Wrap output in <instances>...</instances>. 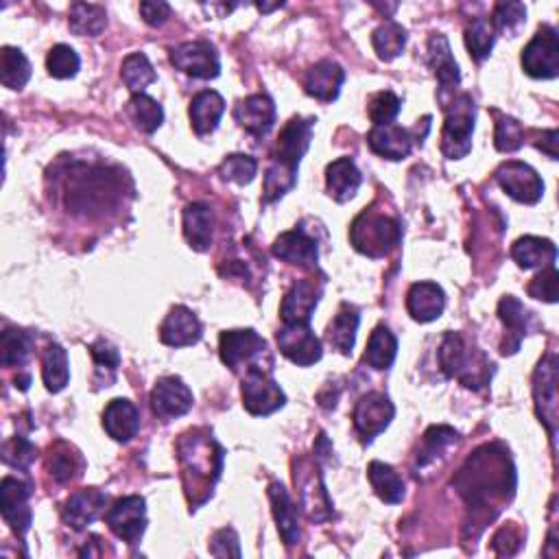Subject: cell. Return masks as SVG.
<instances>
[{
	"label": "cell",
	"instance_id": "1",
	"mask_svg": "<svg viewBox=\"0 0 559 559\" xmlns=\"http://www.w3.org/2000/svg\"><path fill=\"white\" fill-rule=\"evenodd\" d=\"M453 485L470 509L492 520L501 505L514 496L516 470L505 448L483 446L466 461Z\"/></svg>",
	"mask_w": 559,
	"mask_h": 559
},
{
	"label": "cell",
	"instance_id": "2",
	"mask_svg": "<svg viewBox=\"0 0 559 559\" xmlns=\"http://www.w3.org/2000/svg\"><path fill=\"white\" fill-rule=\"evenodd\" d=\"M186 496L193 507L204 505L221 477L223 450L208 431H190L177 444Z\"/></svg>",
	"mask_w": 559,
	"mask_h": 559
},
{
	"label": "cell",
	"instance_id": "3",
	"mask_svg": "<svg viewBox=\"0 0 559 559\" xmlns=\"http://www.w3.org/2000/svg\"><path fill=\"white\" fill-rule=\"evenodd\" d=\"M313 118H302L295 116L284 125L282 134L278 138L276 153H273L271 166L265 177V201L273 204V201L282 199L297 182V169L304 153L311 147L313 138Z\"/></svg>",
	"mask_w": 559,
	"mask_h": 559
},
{
	"label": "cell",
	"instance_id": "4",
	"mask_svg": "<svg viewBox=\"0 0 559 559\" xmlns=\"http://www.w3.org/2000/svg\"><path fill=\"white\" fill-rule=\"evenodd\" d=\"M439 363L446 376L457 378L463 387L481 389L490 385L492 363L479 350L470 348L457 332H448L439 348Z\"/></svg>",
	"mask_w": 559,
	"mask_h": 559
},
{
	"label": "cell",
	"instance_id": "5",
	"mask_svg": "<svg viewBox=\"0 0 559 559\" xmlns=\"http://www.w3.org/2000/svg\"><path fill=\"white\" fill-rule=\"evenodd\" d=\"M350 239L356 252L370 258H383L391 249L398 247L402 239V230L394 217L370 208L363 210L359 217L354 219Z\"/></svg>",
	"mask_w": 559,
	"mask_h": 559
},
{
	"label": "cell",
	"instance_id": "6",
	"mask_svg": "<svg viewBox=\"0 0 559 559\" xmlns=\"http://www.w3.org/2000/svg\"><path fill=\"white\" fill-rule=\"evenodd\" d=\"M446 123L442 134V153L448 160L466 158L472 149V134H474V118H477V105L470 94H457L444 103Z\"/></svg>",
	"mask_w": 559,
	"mask_h": 559
},
{
	"label": "cell",
	"instance_id": "7",
	"mask_svg": "<svg viewBox=\"0 0 559 559\" xmlns=\"http://www.w3.org/2000/svg\"><path fill=\"white\" fill-rule=\"evenodd\" d=\"M219 352H221V361L228 365L232 372H239V370L247 372V370H254V367L271 372V367H265L260 363L263 361V356H269L267 341L252 328L225 330L219 341Z\"/></svg>",
	"mask_w": 559,
	"mask_h": 559
},
{
	"label": "cell",
	"instance_id": "8",
	"mask_svg": "<svg viewBox=\"0 0 559 559\" xmlns=\"http://www.w3.org/2000/svg\"><path fill=\"white\" fill-rule=\"evenodd\" d=\"M287 396L280 389L276 380L271 378V372L247 370L243 376V407L252 415H271L284 407Z\"/></svg>",
	"mask_w": 559,
	"mask_h": 559
},
{
	"label": "cell",
	"instance_id": "9",
	"mask_svg": "<svg viewBox=\"0 0 559 559\" xmlns=\"http://www.w3.org/2000/svg\"><path fill=\"white\" fill-rule=\"evenodd\" d=\"M522 68L533 79H555L559 75L557 31L544 25L522 51Z\"/></svg>",
	"mask_w": 559,
	"mask_h": 559
},
{
	"label": "cell",
	"instance_id": "10",
	"mask_svg": "<svg viewBox=\"0 0 559 559\" xmlns=\"http://www.w3.org/2000/svg\"><path fill=\"white\" fill-rule=\"evenodd\" d=\"M110 531L127 544H138L147 529V503L142 496H125L105 514Z\"/></svg>",
	"mask_w": 559,
	"mask_h": 559
},
{
	"label": "cell",
	"instance_id": "11",
	"mask_svg": "<svg viewBox=\"0 0 559 559\" xmlns=\"http://www.w3.org/2000/svg\"><path fill=\"white\" fill-rule=\"evenodd\" d=\"M171 64L195 79H214L221 73L219 53L206 40L177 44L171 49Z\"/></svg>",
	"mask_w": 559,
	"mask_h": 559
},
{
	"label": "cell",
	"instance_id": "12",
	"mask_svg": "<svg viewBox=\"0 0 559 559\" xmlns=\"http://www.w3.org/2000/svg\"><path fill=\"white\" fill-rule=\"evenodd\" d=\"M496 182L501 184L505 193L511 199H516L518 204H527V206L538 204L544 193V184L540 180V175L535 173L529 164L518 160H509L498 166Z\"/></svg>",
	"mask_w": 559,
	"mask_h": 559
},
{
	"label": "cell",
	"instance_id": "13",
	"mask_svg": "<svg viewBox=\"0 0 559 559\" xmlns=\"http://www.w3.org/2000/svg\"><path fill=\"white\" fill-rule=\"evenodd\" d=\"M396 415V407L385 394H367L361 398L354 409V428L361 435L363 442L370 444L374 437H378L391 424Z\"/></svg>",
	"mask_w": 559,
	"mask_h": 559
},
{
	"label": "cell",
	"instance_id": "14",
	"mask_svg": "<svg viewBox=\"0 0 559 559\" xmlns=\"http://www.w3.org/2000/svg\"><path fill=\"white\" fill-rule=\"evenodd\" d=\"M278 348L295 365H315L324 350H321V341L315 337V332L308 324H284L278 330Z\"/></svg>",
	"mask_w": 559,
	"mask_h": 559
},
{
	"label": "cell",
	"instance_id": "15",
	"mask_svg": "<svg viewBox=\"0 0 559 559\" xmlns=\"http://www.w3.org/2000/svg\"><path fill=\"white\" fill-rule=\"evenodd\" d=\"M193 391H190L182 378L164 376L151 391V409L160 420L182 418L193 409Z\"/></svg>",
	"mask_w": 559,
	"mask_h": 559
},
{
	"label": "cell",
	"instance_id": "16",
	"mask_svg": "<svg viewBox=\"0 0 559 559\" xmlns=\"http://www.w3.org/2000/svg\"><path fill=\"white\" fill-rule=\"evenodd\" d=\"M533 394H535V407H538L540 422L549 428V435L555 444V428H557V363L555 356L549 354L538 365L533 380Z\"/></svg>",
	"mask_w": 559,
	"mask_h": 559
},
{
	"label": "cell",
	"instance_id": "17",
	"mask_svg": "<svg viewBox=\"0 0 559 559\" xmlns=\"http://www.w3.org/2000/svg\"><path fill=\"white\" fill-rule=\"evenodd\" d=\"M31 485L16 477H5L0 483V503H3V518L18 535H25L31 527Z\"/></svg>",
	"mask_w": 559,
	"mask_h": 559
},
{
	"label": "cell",
	"instance_id": "18",
	"mask_svg": "<svg viewBox=\"0 0 559 559\" xmlns=\"http://www.w3.org/2000/svg\"><path fill=\"white\" fill-rule=\"evenodd\" d=\"M428 64H431L433 73L439 81V103H444L448 94L455 97V88L461 83V73L459 64L455 62L453 51H450V44L446 40V35L433 33L428 38Z\"/></svg>",
	"mask_w": 559,
	"mask_h": 559
},
{
	"label": "cell",
	"instance_id": "19",
	"mask_svg": "<svg viewBox=\"0 0 559 559\" xmlns=\"http://www.w3.org/2000/svg\"><path fill=\"white\" fill-rule=\"evenodd\" d=\"M321 297V282H315V278H304L295 282L291 291L284 295L280 315L284 324H308L313 317L315 306L319 304Z\"/></svg>",
	"mask_w": 559,
	"mask_h": 559
},
{
	"label": "cell",
	"instance_id": "20",
	"mask_svg": "<svg viewBox=\"0 0 559 559\" xmlns=\"http://www.w3.org/2000/svg\"><path fill=\"white\" fill-rule=\"evenodd\" d=\"M201 335H204V328H201L199 317L186 306H173L160 326V339L171 348L195 346Z\"/></svg>",
	"mask_w": 559,
	"mask_h": 559
},
{
	"label": "cell",
	"instance_id": "21",
	"mask_svg": "<svg viewBox=\"0 0 559 559\" xmlns=\"http://www.w3.org/2000/svg\"><path fill=\"white\" fill-rule=\"evenodd\" d=\"M273 256L300 269L315 271L319 260V249H317V241L311 239L304 230H293L278 236L276 243H273Z\"/></svg>",
	"mask_w": 559,
	"mask_h": 559
},
{
	"label": "cell",
	"instance_id": "22",
	"mask_svg": "<svg viewBox=\"0 0 559 559\" xmlns=\"http://www.w3.org/2000/svg\"><path fill=\"white\" fill-rule=\"evenodd\" d=\"M234 121L252 136H265L276 125V105L267 94H252L236 105Z\"/></svg>",
	"mask_w": 559,
	"mask_h": 559
},
{
	"label": "cell",
	"instance_id": "23",
	"mask_svg": "<svg viewBox=\"0 0 559 559\" xmlns=\"http://www.w3.org/2000/svg\"><path fill=\"white\" fill-rule=\"evenodd\" d=\"M105 503H107V496L101 490H97V487L79 490L68 498L62 509L64 522L75 531H83L101 516Z\"/></svg>",
	"mask_w": 559,
	"mask_h": 559
},
{
	"label": "cell",
	"instance_id": "24",
	"mask_svg": "<svg viewBox=\"0 0 559 559\" xmlns=\"http://www.w3.org/2000/svg\"><path fill=\"white\" fill-rule=\"evenodd\" d=\"M407 308L415 321L428 324V321L442 317L446 308V293L435 282H415L407 293Z\"/></svg>",
	"mask_w": 559,
	"mask_h": 559
},
{
	"label": "cell",
	"instance_id": "25",
	"mask_svg": "<svg viewBox=\"0 0 559 559\" xmlns=\"http://www.w3.org/2000/svg\"><path fill=\"white\" fill-rule=\"evenodd\" d=\"M367 145L380 158L387 160H404L413 149V136L409 129L400 125H374V129L367 134Z\"/></svg>",
	"mask_w": 559,
	"mask_h": 559
},
{
	"label": "cell",
	"instance_id": "26",
	"mask_svg": "<svg viewBox=\"0 0 559 559\" xmlns=\"http://www.w3.org/2000/svg\"><path fill=\"white\" fill-rule=\"evenodd\" d=\"M498 317L505 324L507 330V339L503 343V354H516L522 339L529 332V321H531V313L525 308L518 297L514 295H505L501 304H498Z\"/></svg>",
	"mask_w": 559,
	"mask_h": 559
},
{
	"label": "cell",
	"instance_id": "27",
	"mask_svg": "<svg viewBox=\"0 0 559 559\" xmlns=\"http://www.w3.org/2000/svg\"><path fill=\"white\" fill-rule=\"evenodd\" d=\"M343 81H346V73H343V68L326 59V62H319L308 70L306 79H304V90L317 101L332 103L339 97Z\"/></svg>",
	"mask_w": 559,
	"mask_h": 559
},
{
	"label": "cell",
	"instance_id": "28",
	"mask_svg": "<svg viewBox=\"0 0 559 559\" xmlns=\"http://www.w3.org/2000/svg\"><path fill=\"white\" fill-rule=\"evenodd\" d=\"M103 428L116 442H129L140 431V413L129 400L116 398L103 411Z\"/></svg>",
	"mask_w": 559,
	"mask_h": 559
},
{
	"label": "cell",
	"instance_id": "29",
	"mask_svg": "<svg viewBox=\"0 0 559 559\" xmlns=\"http://www.w3.org/2000/svg\"><path fill=\"white\" fill-rule=\"evenodd\" d=\"M361 171L356 169V164L350 158H339L335 162L328 164L326 169V186L328 195L339 201V204H346L361 188Z\"/></svg>",
	"mask_w": 559,
	"mask_h": 559
},
{
	"label": "cell",
	"instance_id": "30",
	"mask_svg": "<svg viewBox=\"0 0 559 559\" xmlns=\"http://www.w3.org/2000/svg\"><path fill=\"white\" fill-rule=\"evenodd\" d=\"M269 498L273 505V516L278 522V531L282 535V540L287 546H295L302 540V529L300 522H297V509L291 503L289 492L284 490L282 483H271L269 485Z\"/></svg>",
	"mask_w": 559,
	"mask_h": 559
},
{
	"label": "cell",
	"instance_id": "31",
	"mask_svg": "<svg viewBox=\"0 0 559 559\" xmlns=\"http://www.w3.org/2000/svg\"><path fill=\"white\" fill-rule=\"evenodd\" d=\"M225 112V101L219 92L204 90L190 103V123L199 136H208L219 127L221 116Z\"/></svg>",
	"mask_w": 559,
	"mask_h": 559
},
{
	"label": "cell",
	"instance_id": "32",
	"mask_svg": "<svg viewBox=\"0 0 559 559\" xmlns=\"http://www.w3.org/2000/svg\"><path fill=\"white\" fill-rule=\"evenodd\" d=\"M511 258L516 260L522 269H535V267H549L555 265L557 260V247L540 239V236H522L511 247Z\"/></svg>",
	"mask_w": 559,
	"mask_h": 559
},
{
	"label": "cell",
	"instance_id": "33",
	"mask_svg": "<svg viewBox=\"0 0 559 559\" xmlns=\"http://www.w3.org/2000/svg\"><path fill=\"white\" fill-rule=\"evenodd\" d=\"M212 210L206 204H190L184 210V236L195 252H208L212 245Z\"/></svg>",
	"mask_w": 559,
	"mask_h": 559
},
{
	"label": "cell",
	"instance_id": "34",
	"mask_svg": "<svg viewBox=\"0 0 559 559\" xmlns=\"http://www.w3.org/2000/svg\"><path fill=\"white\" fill-rule=\"evenodd\" d=\"M359 311L350 304H341L337 317L330 321L328 326V341L330 346L339 350L341 354H352L356 343V330H359Z\"/></svg>",
	"mask_w": 559,
	"mask_h": 559
},
{
	"label": "cell",
	"instance_id": "35",
	"mask_svg": "<svg viewBox=\"0 0 559 559\" xmlns=\"http://www.w3.org/2000/svg\"><path fill=\"white\" fill-rule=\"evenodd\" d=\"M367 479H370L376 496L387 505H398L404 498V483L398 477V472L387 466V463L372 461L367 468Z\"/></svg>",
	"mask_w": 559,
	"mask_h": 559
},
{
	"label": "cell",
	"instance_id": "36",
	"mask_svg": "<svg viewBox=\"0 0 559 559\" xmlns=\"http://www.w3.org/2000/svg\"><path fill=\"white\" fill-rule=\"evenodd\" d=\"M398 354V339L394 337L387 326H378L370 341H367V350H365V363L374 367V370H389L391 365L396 361Z\"/></svg>",
	"mask_w": 559,
	"mask_h": 559
},
{
	"label": "cell",
	"instance_id": "37",
	"mask_svg": "<svg viewBox=\"0 0 559 559\" xmlns=\"http://www.w3.org/2000/svg\"><path fill=\"white\" fill-rule=\"evenodd\" d=\"M31 79V64L20 49L5 46L0 51V81L9 90H22Z\"/></svg>",
	"mask_w": 559,
	"mask_h": 559
},
{
	"label": "cell",
	"instance_id": "38",
	"mask_svg": "<svg viewBox=\"0 0 559 559\" xmlns=\"http://www.w3.org/2000/svg\"><path fill=\"white\" fill-rule=\"evenodd\" d=\"M127 116L140 132L153 134L158 132V127L164 121V110L156 99L149 97V94H134L127 103Z\"/></svg>",
	"mask_w": 559,
	"mask_h": 559
},
{
	"label": "cell",
	"instance_id": "39",
	"mask_svg": "<svg viewBox=\"0 0 559 559\" xmlns=\"http://www.w3.org/2000/svg\"><path fill=\"white\" fill-rule=\"evenodd\" d=\"M33 335L20 328H7L0 337V363L3 367H22L31 356Z\"/></svg>",
	"mask_w": 559,
	"mask_h": 559
},
{
	"label": "cell",
	"instance_id": "40",
	"mask_svg": "<svg viewBox=\"0 0 559 559\" xmlns=\"http://www.w3.org/2000/svg\"><path fill=\"white\" fill-rule=\"evenodd\" d=\"M42 378L51 394H59L68 385V354L59 343H51L42 354Z\"/></svg>",
	"mask_w": 559,
	"mask_h": 559
},
{
	"label": "cell",
	"instance_id": "41",
	"mask_svg": "<svg viewBox=\"0 0 559 559\" xmlns=\"http://www.w3.org/2000/svg\"><path fill=\"white\" fill-rule=\"evenodd\" d=\"M81 470H83V459L73 446H68L66 442H57L51 448L49 472L57 483H68L81 477Z\"/></svg>",
	"mask_w": 559,
	"mask_h": 559
},
{
	"label": "cell",
	"instance_id": "42",
	"mask_svg": "<svg viewBox=\"0 0 559 559\" xmlns=\"http://www.w3.org/2000/svg\"><path fill=\"white\" fill-rule=\"evenodd\" d=\"M70 31L77 35H90L97 38L107 27V14L101 5L75 3L70 7Z\"/></svg>",
	"mask_w": 559,
	"mask_h": 559
},
{
	"label": "cell",
	"instance_id": "43",
	"mask_svg": "<svg viewBox=\"0 0 559 559\" xmlns=\"http://www.w3.org/2000/svg\"><path fill=\"white\" fill-rule=\"evenodd\" d=\"M372 44L383 62H391V59H396L404 51V46H407V29H402L394 20H387L385 25H380L372 33Z\"/></svg>",
	"mask_w": 559,
	"mask_h": 559
},
{
	"label": "cell",
	"instance_id": "44",
	"mask_svg": "<svg viewBox=\"0 0 559 559\" xmlns=\"http://www.w3.org/2000/svg\"><path fill=\"white\" fill-rule=\"evenodd\" d=\"M121 77L125 81V86L132 90L134 94H145V88L149 83L156 81V70H153L149 57L145 53H132L125 57Z\"/></svg>",
	"mask_w": 559,
	"mask_h": 559
},
{
	"label": "cell",
	"instance_id": "45",
	"mask_svg": "<svg viewBox=\"0 0 559 559\" xmlns=\"http://www.w3.org/2000/svg\"><path fill=\"white\" fill-rule=\"evenodd\" d=\"M527 22V7L522 3H498L494 7L492 16V29L494 33L509 35L516 38Z\"/></svg>",
	"mask_w": 559,
	"mask_h": 559
},
{
	"label": "cell",
	"instance_id": "46",
	"mask_svg": "<svg viewBox=\"0 0 559 559\" xmlns=\"http://www.w3.org/2000/svg\"><path fill=\"white\" fill-rule=\"evenodd\" d=\"M459 442V433L455 428L450 426H431L424 435V448L422 453L418 455V466H426V463L435 461V457H439L448 450L450 446H455Z\"/></svg>",
	"mask_w": 559,
	"mask_h": 559
},
{
	"label": "cell",
	"instance_id": "47",
	"mask_svg": "<svg viewBox=\"0 0 559 559\" xmlns=\"http://www.w3.org/2000/svg\"><path fill=\"white\" fill-rule=\"evenodd\" d=\"M494 42H496V35L490 22L485 18H474L472 25L466 29V46L470 55L477 59V62H483V59L490 57Z\"/></svg>",
	"mask_w": 559,
	"mask_h": 559
},
{
	"label": "cell",
	"instance_id": "48",
	"mask_svg": "<svg viewBox=\"0 0 559 559\" xmlns=\"http://www.w3.org/2000/svg\"><path fill=\"white\" fill-rule=\"evenodd\" d=\"M79 55L68 44H57L46 57V70L55 79H70L79 73Z\"/></svg>",
	"mask_w": 559,
	"mask_h": 559
},
{
	"label": "cell",
	"instance_id": "49",
	"mask_svg": "<svg viewBox=\"0 0 559 559\" xmlns=\"http://www.w3.org/2000/svg\"><path fill=\"white\" fill-rule=\"evenodd\" d=\"M525 145V129L511 116L496 112V149L503 153L518 151Z\"/></svg>",
	"mask_w": 559,
	"mask_h": 559
},
{
	"label": "cell",
	"instance_id": "50",
	"mask_svg": "<svg viewBox=\"0 0 559 559\" xmlns=\"http://www.w3.org/2000/svg\"><path fill=\"white\" fill-rule=\"evenodd\" d=\"M219 171L225 180L245 186L256 177L258 162L252 156H241V153H234V156H228L223 160Z\"/></svg>",
	"mask_w": 559,
	"mask_h": 559
},
{
	"label": "cell",
	"instance_id": "51",
	"mask_svg": "<svg viewBox=\"0 0 559 559\" xmlns=\"http://www.w3.org/2000/svg\"><path fill=\"white\" fill-rule=\"evenodd\" d=\"M35 457H38V448L27 437H14L3 446V461L16 470H29Z\"/></svg>",
	"mask_w": 559,
	"mask_h": 559
},
{
	"label": "cell",
	"instance_id": "52",
	"mask_svg": "<svg viewBox=\"0 0 559 559\" xmlns=\"http://www.w3.org/2000/svg\"><path fill=\"white\" fill-rule=\"evenodd\" d=\"M400 107L402 101L396 97V94L385 90L374 94L370 105H367V114H370L374 125H389L400 114Z\"/></svg>",
	"mask_w": 559,
	"mask_h": 559
},
{
	"label": "cell",
	"instance_id": "53",
	"mask_svg": "<svg viewBox=\"0 0 559 559\" xmlns=\"http://www.w3.org/2000/svg\"><path fill=\"white\" fill-rule=\"evenodd\" d=\"M527 291L531 297H535V300L555 304L557 302V269H555V265L542 269V273H538V276L531 280Z\"/></svg>",
	"mask_w": 559,
	"mask_h": 559
},
{
	"label": "cell",
	"instance_id": "54",
	"mask_svg": "<svg viewBox=\"0 0 559 559\" xmlns=\"http://www.w3.org/2000/svg\"><path fill=\"white\" fill-rule=\"evenodd\" d=\"M210 553L214 557H241L239 535H236L232 529L217 531L210 542Z\"/></svg>",
	"mask_w": 559,
	"mask_h": 559
},
{
	"label": "cell",
	"instance_id": "55",
	"mask_svg": "<svg viewBox=\"0 0 559 559\" xmlns=\"http://www.w3.org/2000/svg\"><path fill=\"white\" fill-rule=\"evenodd\" d=\"M90 354L94 363L99 365V370H110L112 374L116 372V367L121 365V354L112 346V343H107L105 339L94 341L90 346Z\"/></svg>",
	"mask_w": 559,
	"mask_h": 559
},
{
	"label": "cell",
	"instance_id": "56",
	"mask_svg": "<svg viewBox=\"0 0 559 559\" xmlns=\"http://www.w3.org/2000/svg\"><path fill=\"white\" fill-rule=\"evenodd\" d=\"M520 544H522L520 533L514 527H503L501 531L494 535L492 551L496 555H514V553H518Z\"/></svg>",
	"mask_w": 559,
	"mask_h": 559
},
{
	"label": "cell",
	"instance_id": "57",
	"mask_svg": "<svg viewBox=\"0 0 559 559\" xmlns=\"http://www.w3.org/2000/svg\"><path fill=\"white\" fill-rule=\"evenodd\" d=\"M140 14H142V18H145L147 25L162 27L171 16V5L169 3H140Z\"/></svg>",
	"mask_w": 559,
	"mask_h": 559
},
{
	"label": "cell",
	"instance_id": "58",
	"mask_svg": "<svg viewBox=\"0 0 559 559\" xmlns=\"http://www.w3.org/2000/svg\"><path fill=\"white\" fill-rule=\"evenodd\" d=\"M542 138H544V145H538V147L546 153V156L557 160V138H559V134L555 132V129H551V132H546Z\"/></svg>",
	"mask_w": 559,
	"mask_h": 559
}]
</instances>
